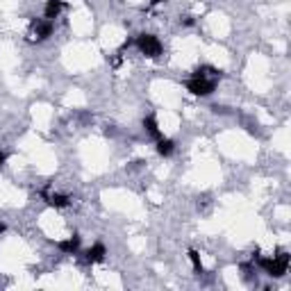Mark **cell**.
<instances>
[{"instance_id": "cell-9", "label": "cell", "mask_w": 291, "mask_h": 291, "mask_svg": "<svg viewBox=\"0 0 291 291\" xmlns=\"http://www.w3.org/2000/svg\"><path fill=\"white\" fill-rule=\"evenodd\" d=\"M173 150H176V144H173L171 139H166V137H162V139H157V155L168 157Z\"/></svg>"}, {"instance_id": "cell-14", "label": "cell", "mask_w": 291, "mask_h": 291, "mask_svg": "<svg viewBox=\"0 0 291 291\" xmlns=\"http://www.w3.org/2000/svg\"><path fill=\"white\" fill-rule=\"evenodd\" d=\"M5 230H7V225H5V223H3V221H0V235H3V232H5Z\"/></svg>"}, {"instance_id": "cell-3", "label": "cell", "mask_w": 291, "mask_h": 291, "mask_svg": "<svg viewBox=\"0 0 291 291\" xmlns=\"http://www.w3.org/2000/svg\"><path fill=\"white\" fill-rule=\"evenodd\" d=\"M184 87H187V91H191L193 96H209V93H214L216 89V80H205V77H193L191 80L184 82Z\"/></svg>"}, {"instance_id": "cell-7", "label": "cell", "mask_w": 291, "mask_h": 291, "mask_svg": "<svg viewBox=\"0 0 291 291\" xmlns=\"http://www.w3.org/2000/svg\"><path fill=\"white\" fill-rule=\"evenodd\" d=\"M105 255H107V248L103 246V243H96V246H91L87 253H84V259L87 262H91V264H98V262H103Z\"/></svg>"}, {"instance_id": "cell-4", "label": "cell", "mask_w": 291, "mask_h": 291, "mask_svg": "<svg viewBox=\"0 0 291 291\" xmlns=\"http://www.w3.org/2000/svg\"><path fill=\"white\" fill-rule=\"evenodd\" d=\"M32 34L36 36V41H44L52 34V21L48 18H36L32 21Z\"/></svg>"}, {"instance_id": "cell-11", "label": "cell", "mask_w": 291, "mask_h": 291, "mask_svg": "<svg viewBox=\"0 0 291 291\" xmlns=\"http://www.w3.org/2000/svg\"><path fill=\"white\" fill-rule=\"evenodd\" d=\"M189 262H191V266H193L196 273H205V266H203V262H200L198 250H189Z\"/></svg>"}, {"instance_id": "cell-5", "label": "cell", "mask_w": 291, "mask_h": 291, "mask_svg": "<svg viewBox=\"0 0 291 291\" xmlns=\"http://www.w3.org/2000/svg\"><path fill=\"white\" fill-rule=\"evenodd\" d=\"M57 248H60L62 253H66V255H75V253L80 250V237L73 235V237H68V239L57 241Z\"/></svg>"}, {"instance_id": "cell-10", "label": "cell", "mask_w": 291, "mask_h": 291, "mask_svg": "<svg viewBox=\"0 0 291 291\" xmlns=\"http://www.w3.org/2000/svg\"><path fill=\"white\" fill-rule=\"evenodd\" d=\"M144 128L148 130V134L155 137V139H162V132H160V125H157V119L155 116H146L144 119Z\"/></svg>"}, {"instance_id": "cell-1", "label": "cell", "mask_w": 291, "mask_h": 291, "mask_svg": "<svg viewBox=\"0 0 291 291\" xmlns=\"http://www.w3.org/2000/svg\"><path fill=\"white\" fill-rule=\"evenodd\" d=\"M257 264L271 275V278H282L289 268V255L287 253H280V255H275V257H259Z\"/></svg>"}, {"instance_id": "cell-2", "label": "cell", "mask_w": 291, "mask_h": 291, "mask_svg": "<svg viewBox=\"0 0 291 291\" xmlns=\"http://www.w3.org/2000/svg\"><path fill=\"white\" fill-rule=\"evenodd\" d=\"M134 44H137V48L141 50V55L150 57V60H155V57L162 55V44L155 34H139Z\"/></svg>"}, {"instance_id": "cell-15", "label": "cell", "mask_w": 291, "mask_h": 291, "mask_svg": "<svg viewBox=\"0 0 291 291\" xmlns=\"http://www.w3.org/2000/svg\"><path fill=\"white\" fill-rule=\"evenodd\" d=\"M160 3H164V0H150V5L155 7V5H160Z\"/></svg>"}, {"instance_id": "cell-12", "label": "cell", "mask_w": 291, "mask_h": 291, "mask_svg": "<svg viewBox=\"0 0 291 291\" xmlns=\"http://www.w3.org/2000/svg\"><path fill=\"white\" fill-rule=\"evenodd\" d=\"M5 162H7V152H5V150H0V168L5 166Z\"/></svg>"}, {"instance_id": "cell-6", "label": "cell", "mask_w": 291, "mask_h": 291, "mask_svg": "<svg viewBox=\"0 0 291 291\" xmlns=\"http://www.w3.org/2000/svg\"><path fill=\"white\" fill-rule=\"evenodd\" d=\"M62 9H64V3H62V0H46V7H44V18L55 21V18L62 14Z\"/></svg>"}, {"instance_id": "cell-8", "label": "cell", "mask_w": 291, "mask_h": 291, "mask_svg": "<svg viewBox=\"0 0 291 291\" xmlns=\"http://www.w3.org/2000/svg\"><path fill=\"white\" fill-rule=\"evenodd\" d=\"M44 198L50 207H68L71 205V198L64 193H44Z\"/></svg>"}, {"instance_id": "cell-13", "label": "cell", "mask_w": 291, "mask_h": 291, "mask_svg": "<svg viewBox=\"0 0 291 291\" xmlns=\"http://www.w3.org/2000/svg\"><path fill=\"white\" fill-rule=\"evenodd\" d=\"M182 23H184V25H193V18H191V16H184Z\"/></svg>"}]
</instances>
